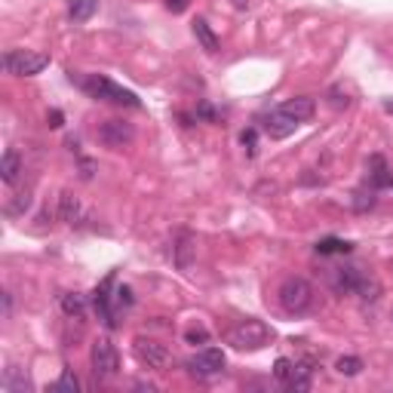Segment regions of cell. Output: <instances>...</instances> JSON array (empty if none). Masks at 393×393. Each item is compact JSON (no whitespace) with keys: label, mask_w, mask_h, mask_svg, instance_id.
<instances>
[{"label":"cell","mask_w":393,"mask_h":393,"mask_svg":"<svg viewBox=\"0 0 393 393\" xmlns=\"http://www.w3.org/2000/svg\"><path fill=\"white\" fill-rule=\"evenodd\" d=\"M175 267L179 271H191V265H194V255H197V240L191 234H181L179 237V243H175Z\"/></svg>","instance_id":"cell-10"},{"label":"cell","mask_w":393,"mask_h":393,"mask_svg":"<svg viewBox=\"0 0 393 393\" xmlns=\"http://www.w3.org/2000/svg\"><path fill=\"white\" fill-rule=\"evenodd\" d=\"M166 6L172 13H184V10H188V0H166Z\"/></svg>","instance_id":"cell-28"},{"label":"cell","mask_w":393,"mask_h":393,"mask_svg":"<svg viewBox=\"0 0 393 393\" xmlns=\"http://www.w3.org/2000/svg\"><path fill=\"white\" fill-rule=\"evenodd\" d=\"M188 366H191V372L194 375H200V378H215L218 372H225V350L203 348Z\"/></svg>","instance_id":"cell-8"},{"label":"cell","mask_w":393,"mask_h":393,"mask_svg":"<svg viewBox=\"0 0 393 393\" xmlns=\"http://www.w3.org/2000/svg\"><path fill=\"white\" fill-rule=\"evenodd\" d=\"M10 313H13V295L3 292V317H10Z\"/></svg>","instance_id":"cell-30"},{"label":"cell","mask_w":393,"mask_h":393,"mask_svg":"<svg viewBox=\"0 0 393 393\" xmlns=\"http://www.w3.org/2000/svg\"><path fill=\"white\" fill-rule=\"evenodd\" d=\"M61 311H65L68 317L80 320L83 313H87V302H83V295H77V292H65V295H61Z\"/></svg>","instance_id":"cell-17"},{"label":"cell","mask_w":393,"mask_h":393,"mask_svg":"<svg viewBox=\"0 0 393 393\" xmlns=\"http://www.w3.org/2000/svg\"><path fill=\"white\" fill-rule=\"evenodd\" d=\"M89 359H92V375H96V378H114V375H117V369H120L117 348H114L107 338H98V341L92 344Z\"/></svg>","instance_id":"cell-5"},{"label":"cell","mask_w":393,"mask_h":393,"mask_svg":"<svg viewBox=\"0 0 393 393\" xmlns=\"http://www.w3.org/2000/svg\"><path fill=\"white\" fill-rule=\"evenodd\" d=\"M295 372H298V363H292V359L286 357H280L276 359V366H274V375H276V381H283L289 387L292 378H295Z\"/></svg>","instance_id":"cell-19"},{"label":"cell","mask_w":393,"mask_h":393,"mask_svg":"<svg viewBox=\"0 0 393 393\" xmlns=\"http://www.w3.org/2000/svg\"><path fill=\"white\" fill-rule=\"evenodd\" d=\"M194 37L200 40V46H203L206 52H218V37H215V31L209 28V22L206 19L194 22Z\"/></svg>","instance_id":"cell-15"},{"label":"cell","mask_w":393,"mask_h":393,"mask_svg":"<svg viewBox=\"0 0 393 393\" xmlns=\"http://www.w3.org/2000/svg\"><path fill=\"white\" fill-rule=\"evenodd\" d=\"M19 172H22V157L15 151H6L3 160H0V179H3L6 184H15Z\"/></svg>","instance_id":"cell-14"},{"label":"cell","mask_w":393,"mask_h":393,"mask_svg":"<svg viewBox=\"0 0 393 393\" xmlns=\"http://www.w3.org/2000/svg\"><path fill=\"white\" fill-rule=\"evenodd\" d=\"M50 120H52L50 126H61V114H59V111H52V114H50Z\"/></svg>","instance_id":"cell-31"},{"label":"cell","mask_w":393,"mask_h":393,"mask_svg":"<svg viewBox=\"0 0 393 393\" xmlns=\"http://www.w3.org/2000/svg\"><path fill=\"white\" fill-rule=\"evenodd\" d=\"M52 390H59V393H77V390H80V381H77V375L71 372V369H65V372H61V378L52 384Z\"/></svg>","instance_id":"cell-22"},{"label":"cell","mask_w":393,"mask_h":393,"mask_svg":"<svg viewBox=\"0 0 393 393\" xmlns=\"http://www.w3.org/2000/svg\"><path fill=\"white\" fill-rule=\"evenodd\" d=\"M59 215H61V221H68V225H77L80 215H83L80 200H77L74 194H61L59 197Z\"/></svg>","instance_id":"cell-13"},{"label":"cell","mask_w":393,"mask_h":393,"mask_svg":"<svg viewBox=\"0 0 393 393\" xmlns=\"http://www.w3.org/2000/svg\"><path fill=\"white\" fill-rule=\"evenodd\" d=\"M22 209H28V194H19V200L10 206V212H22Z\"/></svg>","instance_id":"cell-29"},{"label":"cell","mask_w":393,"mask_h":393,"mask_svg":"<svg viewBox=\"0 0 393 393\" xmlns=\"http://www.w3.org/2000/svg\"><path fill=\"white\" fill-rule=\"evenodd\" d=\"M357 295L363 298V302H375V298L381 295V283L375 280V276L363 274V280H359V286H357Z\"/></svg>","instance_id":"cell-18"},{"label":"cell","mask_w":393,"mask_h":393,"mask_svg":"<svg viewBox=\"0 0 393 393\" xmlns=\"http://www.w3.org/2000/svg\"><path fill=\"white\" fill-rule=\"evenodd\" d=\"M3 390L6 393H25V387H28V381L25 378H19V375H15V369H6V375H3Z\"/></svg>","instance_id":"cell-24"},{"label":"cell","mask_w":393,"mask_h":393,"mask_svg":"<svg viewBox=\"0 0 393 393\" xmlns=\"http://www.w3.org/2000/svg\"><path fill=\"white\" fill-rule=\"evenodd\" d=\"M240 142H243V148H246V154H255V129H246V133L240 135Z\"/></svg>","instance_id":"cell-26"},{"label":"cell","mask_w":393,"mask_h":393,"mask_svg":"<svg viewBox=\"0 0 393 393\" xmlns=\"http://www.w3.org/2000/svg\"><path fill=\"white\" fill-rule=\"evenodd\" d=\"M276 298H280V307L286 313H307L313 304V286L304 276H286V280L280 283Z\"/></svg>","instance_id":"cell-2"},{"label":"cell","mask_w":393,"mask_h":393,"mask_svg":"<svg viewBox=\"0 0 393 393\" xmlns=\"http://www.w3.org/2000/svg\"><path fill=\"white\" fill-rule=\"evenodd\" d=\"M46 65H50V59H46L43 52H31V50H10V52L3 56L6 74H15V77L40 74Z\"/></svg>","instance_id":"cell-4"},{"label":"cell","mask_w":393,"mask_h":393,"mask_svg":"<svg viewBox=\"0 0 393 393\" xmlns=\"http://www.w3.org/2000/svg\"><path fill=\"white\" fill-rule=\"evenodd\" d=\"M369 169H372V184L375 188H387V184H393V175L387 163H384V157H372L369 160Z\"/></svg>","instance_id":"cell-16"},{"label":"cell","mask_w":393,"mask_h":393,"mask_svg":"<svg viewBox=\"0 0 393 393\" xmlns=\"http://www.w3.org/2000/svg\"><path fill=\"white\" fill-rule=\"evenodd\" d=\"M353 206H357L359 212H363L366 206H369V209H372V206H375V197H372V194H369V197H366V194H357V200H353Z\"/></svg>","instance_id":"cell-27"},{"label":"cell","mask_w":393,"mask_h":393,"mask_svg":"<svg viewBox=\"0 0 393 393\" xmlns=\"http://www.w3.org/2000/svg\"><path fill=\"white\" fill-rule=\"evenodd\" d=\"M184 341H188V344H206V341H209V332H206L203 326H194V329H188V332H184Z\"/></svg>","instance_id":"cell-25"},{"label":"cell","mask_w":393,"mask_h":393,"mask_svg":"<svg viewBox=\"0 0 393 393\" xmlns=\"http://www.w3.org/2000/svg\"><path fill=\"white\" fill-rule=\"evenodd\" d=\"M359 280H363V271H359V267H338L332 276V289L338 295H348V292H357Z\"/></svg>","instance_id":"cell-11"},{"label":"cell","mask_w":393,"mask_h":393,"mask_svg":"<svg viewBox=\"0 0 393 393\" xmlns=\"http://www.w3.org/2000/svg\"><path fill=\"white\" fill-rule=\"evenodd\" d=\"M133 353H135L138 363L148 366V369H166V363H169V350H166V344L154 341V338H144V335L133 341Z\"/></svg>","instance_id":"cell-6"},{"label":"cell","mask_w":393,"mask_h":393,"mask_svg":"<svg viewBox=\"0 0 393 393\" xmlns=\"http://www.w3.org/2000/svg\"><path fill=\"white\" fill-rule=\"evenodd\" d=\"M265 129H267V135L271 138H286V135H292L298 129V120L289 117L286 111H274L271 117L265 120Z\"/></svg>","instance_id":"cell-9"},{"label":"cell","mask_w":393,"mask_h":393,"mask_svg":"<svg viewBox=\"0 0 393 393\" xmlns=\"http://www.w3.org/2000/svg\"><path fill=\"white\" fill-rule=\"evenodd\" d=\"M317 252L320 255H344V252H350V243H344V240H320L317 243Z\"/></svg>","instance_id":"cell-23"},{"label":"cell","mask_w":393,"mask_h":393,"mask_svg":"<svg viewBox=\"0 0 393 393\" xmlns=\"http://www.w3.org/2000/svg\"><path fill=\"white\" fill-rule=\"evenodd\" d=\"M228 341L240 350H261L267 341H271V329H267L261 320H243L228 332Z\"/></svg>","instance_id":"cell-3"},{"label":"cell","mask_w":393,"mask_h":393,"mask_svg":"<svg viewBox=\"0 0 393 393\" xmlns=\"http://www.w3.org/2000/svg\"><path fill=\"white\" fill-rule=\"evenodd\" d=\"M390 320H393V307H390Z\"/></svg>","instance_id":"cell-32"},{"label":"cell","mask_w":393,"mask_h":393,"mask_svg":"<svg viewBox=\"0 0 393 393\" xmlns=\"http://www.w3.org/2000/svg\"><path fill=\"white\" fill-rule=\"evenodd\" d=\"M77 83H80V89L87 92L89 98H96V102H114V105H129V107H138V105H142L135 92L117 87V83L107 80V77L89 74V77H80Z\"/></svg>","instance_id":"cell-1"},{"label":"cell","mask_w":393,"mask_h":393,"mask_svg":"<svg viewBox=\"0 0 393 393\" xmlns=\"http://www.w3.org/2000/svg\"><path fill=\"white\" fill-rule=\"evenodd\" d=\"M335 369H338V375H348V378H353V375L363 372V359H359V357H341L335 363Z\"/></svg>","instance_id":"cell-20"},{"label":"cell","mask_w":393,"mask_h":393,"mask_svg":"<svg viewBox=\"0 0 393 393\" xmlns=\"http://www.w3.org/2000/svg\"><path fill=\"white\" fill-rule=\"evenodd\" d=\"M280 111H286L289 117H295L298 123H304V120L313 117V111H317V102H313L311 96H298V98H289V102L283 105Z\"/></svg>","instance_id":"cell-12"},{"label":"cell","mask_w":393,"mask_h":393,"mask_svg":"<svg viewBox=\"0 0 393 393\" xmlns=\"http://www.w3.org/2000/svg\"><path fill=\"white\" fill-rule=\"evenodd\" d=\"M68 13H71V19H89L92 13H96V0H71V6H68Z\"/></svg>","instance_id":"cell-21"},{"label":"cell","mask_w":393,"mask_h":393,"mask_svg":"<svg viewBox=\"0 0 393 393\" xmlns=\"http://www.w3.org/2000/svg\"><path fill=\"white\" fill-rule=\"evenodd\" d=\"M133 138H135V129L129 126L126 120H105L102 126H98V142H102L105 148H126Z\"/></svg>","instance_id":"cell-7"},{"label":"cell","mask_w":393,"mask_h":393,"mask_svg":"<svg viewBox=\"0 0 393 393\" xmlns=\"http://www.w3.org/2000/svg\"><path fill=\"white\" fill-rule=\"evenodd\" d=\"M390 267H393V258H390Z\"/></svg>","instance_id":"cell-33"}]
</instances>
